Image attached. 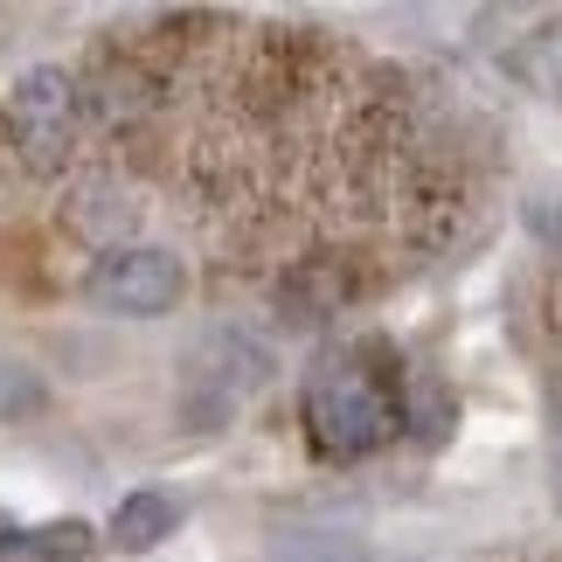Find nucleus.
Returning a JSON list of instances; mask_svg holds the SVG:
<instances>
[{
	"mask_svg": "<svg viewBox=\"0 0 562 562\" xmlns=\"http://www.w3.org/2000/svg\"><path fill=\"white\" fill-rule=\"evenodd\" d=\"M181 528V501L175 493H154V486H139V493H125L119 501V514H112V549H125V555H146V549H160L167 535Z\"/></svg>",
	"mask_w": 562,
	"mask_h": 562,
	"instance_id": "6",
	"label": "nucleus"
},
{
	"mask_svg": "<svg viewBox=\"0 0 562 562\" xmlns=\"http://www.w3.org/2000/svg\"><path fill=\"white\" fill-rule=\"evenodd\" d=\"M278 555L285 562H369V549H361L355 535H285Z\"/></svg>",
	"mask_w": 562,
	"mask_h": 562,
	"instance_id": "8",
	"label": "nucleus"
},
{
	"mask_svg": "<svg viewBox=\"0 0 562 562\" xmlns=\"http://www.w3.org/2000/svg\"><path fill=\"white\" fill-rule=\"evenodd\" d=\"M8 112H14L21 146H29L35 160H56L63 146H70V133H77V83L63 77L56 63H35V70H21Z\"/></svg>",
	"mask_w": 562,
	"mask_h": 562,
	"instance_id": "4",
	"label": "nucleus"
},
{
	"mask_svg": "<svg viewBox=\"0 0 562 562\" xmlns=\"http://www.w3.org/2000/svg\"><path fill=\"white\" fill-rule=\"evenodd\" d=\"M271 382V355L244 334H209L194 355H181V417L194 430H215L244 396Z\"/></svg>",
	"mask_w": 562,
	"mask_h": 562,
	"instance_id": "3",
	"label": "nucleus"
},
{
	"mask_svg": "<svg viewBox=\"0 0 562 562\" xmlns=\"http://www.w3.org/2000/svg\"><path fill=\"white\" fill-rule=\"evenodd\" d=\"M91 521H14L0 514V562H91Z\"/></svg>",
	"mask_w": 562,
	"mask_h": 562,
	"instance_id": "5",
	"label": "nucleus"
},
{
	"mask_svg": "<svg viewBox=\"0 0 562 562\" xmlns=\"http://www.w3.org/2000/svg\"><path fill=\"white\" fill-rule=\"evenodd\" d=\"M83 299H91L98 313H119V319H167L188 299V271H181V257L160 250V244H119L91 265Z\"/></svg>",
	"mask_w": 562,
	"mask_h": 562,
	"instance_id": "2",
	"label": "nucleus"
},
{
	"mask_svg": "<svg viewBox=\"0 0 562 562\" xmlns=\"http://www.w3.org/2000/svg\"><path fill=\"white\" fill-rule=\"evenodd\" d=\"M42 403H49V382H42L29 361H8V355H0V424L35 417Z\"/></svg>",
	"mask_w": 562,
	"mask_h": 562,
	"instance_id": "7",
	"label": "nucleus"
},
{
	"mask_svg": "<svg viewBox=\"0 0 562 562\" xmlns=\"http://www.w3.org/2000/svg\"><path fill=\"white\" fill-rule=\"evenodd\" d=\"M403 396L369 355H334L306 382V430L327 459H369L396 438Z\"/></svg>",
	"mask_w": 562,
	"mask_h": 562,
	"instance_id": "1",
	"label": "nucleus"
},
{
	"mask_svg": "<svg viewBox=\"0 0 562 562\" xmlns=\"http://www.w3.org/2000/svg\"><path fill=\"white\" fill-rule=\"evenodd\" d=\"M542 70H549V83H562V29L542 35Z\"/></svg>",
	"mask_w": 562,
	"mask_h": 562,
	"instance_id": "9",
	"label": "nucleus"
}]
</instances>
